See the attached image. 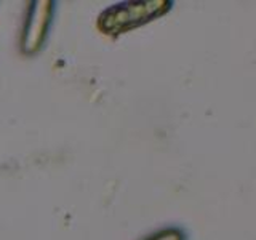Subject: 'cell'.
<instances>
[{
	"instance_id": "1",
	"label": "cell",
	"mask_w": 256,
	"mask_h": 240,
	"mask_svg": "<svg viewBox=\"0 0 256 240\" xmlns=\"http://www.w3.org/2000/svg\"><path fill=\"white\" fill-rule=\"evenodd\" d=\"M162 2H150V4H133L132 6L117 8L116 12H109V20H104V22H109V29H125L128 24H136L141 21H146L152 13H157L160 10Z\"/></svg>"
},
{
	"instance_id": "2",
	"label": "cell",
	"mask_w": 256,
	"mask_h": 240,
	"mask_svg": "<svg viewBox=\"0 0 256 240\" xmlns=\"http://www.w3.org/2000/svg\"><path fill=\"white\" fill-rule=\"evenodd\" d=\"M149 240H182V237L178 230H164Z\"/></svg>"
}]
</instances>
